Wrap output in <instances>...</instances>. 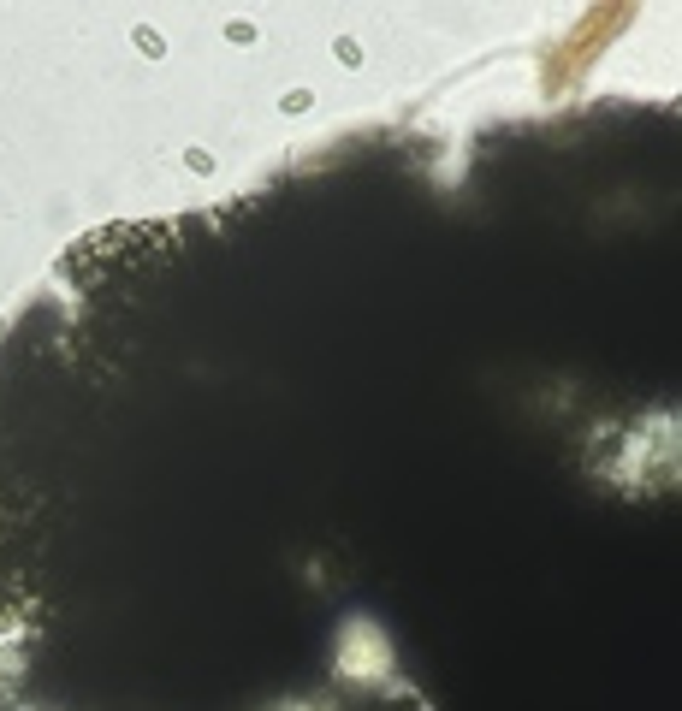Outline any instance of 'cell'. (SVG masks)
Here are the masks:
<instances>
[{
    "mask_svg": "<svg viewBox=\"0 0 682 711\" xmlns=\"http://www.w3.org/2000/svg\"><path fill=\"white\" fill-rule=\"evenodd\" d=\"M131 42H136V48H143V54H148V59H160V54H166V42H160V36H155V30H148V24H136V30H131Z\"/></svg>",
    "mask_w": 682,
    "mask_h": 711,
    "instance_id": "cell-1",
    "label": "cell"
},
{
    "mask_svg": "<svg viewBox=\"0 0 682 711\" xmlns=\"http://www.w3.org/2000/svg\"><path fill=\"white\" fill-rule=\"evenodd\" d=\"M308 101H315V95H308V89H291V95H285V101H279V107H285V113H303V107H308Z\"/></svg>",
    "mask_w": 682,
    "mask_h": 711,
    "instance_id": "cell-2",
    "label": "cell"
},
{
    "mask_svg": "<svg viewBox=\"0 0 682 711\" xmlns=\"http://www.w3.org/2000/svg\"><path fill=\"white\" fill-rule=\"evenodd\" d=\"M226 36H232V42H255V24H243V18H232V24H226Z\"/></svg>",
    "mask_w": 682,
    "mask_h": 711,
    "instance_id": "cell-3",
    "label": "cell"
},
{
    "mask_svg": "<svg viewBox=\"0 0 682 711\" xmlns=\"http://www.w3.org/2000/svg\"><path fill=\"white\" fill-rule=\"evenodd\" d=\"M184 160H190V172H214V155H208V148H190Z\"/></svg>",
    "mask_w": 682,
    "mask_h": 711,
    "instance_id": "cell-4",
    "label": "cell"
},
{
    "mask_svg": "<svg viewBox=\"0 0 682 711\" xmlns=\"http://www.w3.org/2000/svg\"><path fill=\"white\" fill-rule=\"evenodd\" d=\"M339 59H344V66H362V48H356L350 36H344V42H339Z\"/></svg>",
    "mask_w": 682,
    "mask_h": 711,
    "instance_id": "cell-5",
    "label": "cell"
}]
</instances>
